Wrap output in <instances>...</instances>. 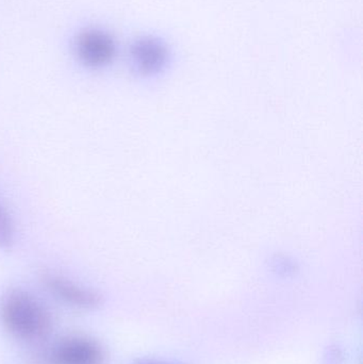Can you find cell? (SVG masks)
<instances>
[{
    "label": "cell",
    "instance_id": "cell-1",
    "mask_svg": "<svg viewBox=\"0 0 363 364\" xmlns=\"http://www.w3.org/2000/svg\"><path fill=\"white\" fill-rule=\"evenodd\" d=\"M0 316L8 331L27 341H40L53 328L48 310L29 293L21 290L11 291L4 297Z\"/></svg>",
    "mask_w": 363,
    "mask_h": 364
},
{
    "label": "cell",
    "instance_id": "cell-2",
    "mask_svg": "<svg viewBox=\"0 0 363 364\" xmlns=\"http://www.w3.org/2000/svg\"><path fill=\"white\" fill-rule=\"evenodd\" d=\"M74 46L77 57L87 68H104L114 59L117 53L114 38L99 28H87L79 32Z\"/></svg>",
    "mask_w": 363,
    "mask_h": 364
},
{
    "label": "cell",
    "instance_id": "cell-3",
    "mask_svg": "<svg viewBox=\"0 0 363 364\" xmlns=\"http://www.w3.org/2000/svg\"><path fill=\"white\" fill-rule=\"evenodd\" d=\"M55 364H106L107 354L102 344L81 336L60 340L51 346Z\"/></svg>",
    "mask_w": 363,
    "mask_h": 364
},
{
    "label": "cell",
    "instance_id": "cell-4",
    "mask_svg": "<svg viewBox=\"0 0 363 364\" xmlns=\"http://www.w3.org/2000/svg\"><path fill=\"white\" fill-rule=\"evenodd\" d=\"M132 65L142 76H155L168 65L170 59L166 43L153 36H143L134 41L130 48Z\"/></svg>",
    "mask_w": 363,
    "mask_h": 364
},
{
    "label": "cell",
    "instance_id": "cell-5",
    "mask_svg": "<svg viewBox=\"0 0 363 364\" xmlns=\"http://www.w3.org/2000/svg\"><path fill=\"white\" fill-rule=\"evenodd\" d=\"M43 282L49 291L66 303L83 309H96L102 304V296L96 291L81 288L60 276L46 274Z\"/></svg>",
    "mask_w": 363,
    "mask_h": 364
},
{
    "label": "cell",
    "instance_id": "cell-6",
    "mask_svg": "<svg viewBox=\"0 0 363 364\" xmlns=\"http://www.w3.org/2000/svg\"><path fill=\"white\" fill-rule=\"evenodd\" d=\"M14 242V228L10 215L0 205V250H9Z\"/></svg>",
    "mask_w": 363,
    "mask_h": 364
},
{
    "label": "cell",
    "instance_id": "cell-7",
    "mask_svg": "<svg viewBox=\"0 0 363 364\" xmlns=\"http://www.w3.org/2000/svg\"><path fill=\"white\" fill-rule=\"evenodd\" d=\"M31 364H55L51 354V346L38 348L31 356Z\"/></svg>",
    "mask_w": 363,
    "mask_h": 364
},
{
    "label": "cell",
    "instance_id": "cell-8",
    "mask_svg": "<svg viewBox=\"0 0 363 364\" xmlns=\"http://www.w3.org/2000/svg\"><path fill=\"white\" fill-rule=\"evenodd\" d=\"M131 364H181L178 363H174V361L168 360H160V359L153 358H142L138 359Z\"/></svg>",
    "mask_w": 363,
    "mask_h": 364
}]
</instances>
